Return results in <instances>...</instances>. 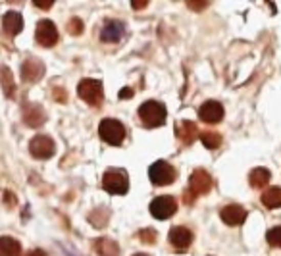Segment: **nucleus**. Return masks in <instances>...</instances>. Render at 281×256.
Wrapping results in <instances>:
<instances>
[{
  "label": "nucleus",
  "mask_w": 281,
  "mask_h": 256,
  "mask_svg": "<svg viewBox=\"0 0 281 256\" xmlns=\"http://www.w3.org/2000/svg\"><path fill=\"white\" fill-rule=\"evenodd\" d=\"M131 6H133L135 10H143V8L148 6V2H146V0H133V2H131Z\"/></svg>",
  "instance_id": "7c9ffc66"
},
{
  "label": "nucleus",
  "mask_w": 281,
  "mask_h": 256,
  "mask_svg": "<svg viewBox=\"0 0 281 256\" xmlns=\"http://www.w3.org/2000/svg\"><path fill=\"white\" fill-rule=\"evenodd\" d=\"M2 27H4V31L8 35L16 37L17 33H21V29H24V17L19 16L17 12H8L2 17Z\"/></svg>",
  "instance_id": "f3484780"
},
{
  "label": "nucleus",
  "mask_w": 281,
  "mask_h": 256,
  "mask_svg": "<svg viewBox=\"0 0 281 256\" xmlns=\"http://www.w3.org/2000/svg\"><path fill=\"white\" fill-rule=\"evenodd\" d=\"M68 31L72 33L73 37H79L81 33H83V22H81L79 17H72L68 22Z\"/></svg>",
  "instance_id": "bb28decb"
},
{
  "label": "nucleus",
  "mask_w": 281,
  "mask_h": 256,
  "mask_svg": "<svg viewBox=\"0 0 281 256\" xmlns=\"http://www.w3.org/2000/svg\"><path fill=\"white\" fill-rule=\"evenodd\" d=\"M29 152L35 158H39V160H47V158L54 156L56 144H54V141L49 135H37L33 137L31 143H29Z\"/></svg>",
  "instance_id": "39448f33"
},
{
  "label": "nucleus",
  "mask_w": 281,
  "mask_h": 256,
  "mask_svg": "<svg viewBox=\"0 0 281 256\" xmlns=\"http://www.w3.org/2000/svg\"><path fill=\"white\" fill-rule=\"evenodd\" d=\"M108 218H110V212L104 208H98L95 210L91 216H89V222L91 224H95V227H104L106 222H108Z\"/></svg>",
  "instance_id": "b1692460"
},
{
  "label": "nucleus",
  "mask_w": 281,
  "mask_h": 256,
  "mask_svg": "<svg viewBox=\"0 0 281 256\" xmlns=\"http://www.w3.org/2000/svg\"><path fill=\"white\" fill-rule=\"evenodd\" d=\"M33 4L40 10H49L52 4H54V0H33Z\"/></svg>",
  "instance_id": "c756f323"
},
{
  "label": "nucleus",
  "mask_w": 281,
  "mask_h": 256,
  "mask_svg": "<svg viewBox=\"0 0 281 256\" xmlns=\"http://www.w3.org/2000/svg\"><path fill=\"white\" fill-rule=\"evenodd\" d=\"M21 245L14 237H0V256H19Z\"/></svg>",
  "instance_id": "aec40b11"
},
{
  "label": "nucleus",
  "mask_w": 281,
  "mask_h": 256,
  "mask_svg": "<svg viewBox=\"0 0 281 256\" xmlns=\"http://www.w3.org/2000/svg\"><path fill=\"white\" fill-rule=\"evenodd\" d=\"M139 118H141L145 127H160L166 123L168 110L158 100H146L139 108Z\"/></svg>",
  "instance_id": "f257e3e1"
},
{
  "label": "nucleus",
  "mask_w": 281,
  "mask_h": 256,
  "mask_svg": "<svg viewBox=\"0 0 281 256\" xmlns=\"http://www.w3.org/2000/svg\"><path fill=\"white\" fill-rule=\"evenodd\" d=\"M210 187H212V177L206 169H194L193 174H191V179H189V189L187 191L194 195V197H199V195H206L210 191Z\"/></svg>",
  "instance_id": "1a4fd4ad"
},
{
  "label": "nucleus",
  "mask_w": 281,
  "mask_h": 256,
  "mask_svg": "<svg viewBox=\"0 0 281 256\" xmlns=\"http://www.w3.org/2000/svg\"><path fill=\"white\" fill-rule=\"evenodd\" d=\"M177 212V200L174 197H156V199L150 202V214H153L156 220H168Z\"/></svg>",
  "instance_id": "423d86ee"
},
{
  "label": "nucleus",
  "mask_w": 281,
  "mask_h": 256,
  "mask_svg": "<svg viewBox=\"0 0 281 256\" xmlns=\"http://www.w3.org/2000/svg\"><path fill=\"white\" fill-rule=\"evenodd\" d=\"M199 116H201L202 121H206L210 125H212V123H220V121L224 120V106L220 104L218 100H206V102L201 106Z\"/></svg>",
  "instance_id": "9d476101"
},
{
  "label": "nucleus",
  "mask_w": 281,
  "mask_h": 256,
  "mask_svg": "<svg viewBox=\"0 0 281 256\" xmlns=\"http://www.w3.org/2000/svg\"><path fill=\"white\" fill-rule=\"evenodd\" d=\"M137 237H139V241H143L145 245H154L156 239H158V233L154 231V229H150V227H146V229H141V231L137 233Z\"/></svg>",
  "instance_id": "393cba45"
},
{
  "label": "nucleus",
  "mask_w": 281,
  "mask_h": 256,
  "mask_svg": "<svg viewBox=\"0 0 281 256\" xmlns=\"http://www.w3.org/2000/svg\"><path fill=\"white\" fill-rule=\"evenodd\" d=\"M220 218L224 220L227 225H241L247 220V210L239 206V204H227L222 208Z\"/></svg>",
  "instance_id": "4468645a"
},
{
  "label": "nucleus",
  "mask_w": 281,
  "mask_h": 256,
  "mask_svg": "<svg viewBox=\"0 0 281 256\" xmlns=\"http://www.w3.org/2000/svg\"><path fill=\"white\" fill-rule=\"evenodd\" d=\"M148 177H150V181L154 185H158V187H166V185H171L176 181V169L169 166L168 162L164 160H158L154 162L153 166L148 168Z\"/></svg>",
  "instance_id": "20e7f679"
},
{
  "label": "nucleus",
  "mask_w": 281,
  "mask_h": 256,
  "mask_svg": "<svg viewBox=\"0 0 281 256\" xmlns=\"http://www.w3.org/2000/svg\"><path fill=\"white\" fill-rule=\"evenodd\" d=\"M52 95H54V100H56V102H60V104H64L66 100H68V93H66L64 89H60V87H54Z\"/></svg>",
  "instance_id": "cd10ccee"
},
{
  "label": "nucleus",
  "mask_w": 281,
  "mask_h": 256,
  "mask_svg": "<svg viewBox=\"0 0 281 256\" xmlns=\"http://www.w3.org/2000/svg\"><path fill=\"white\" fill-rule=\"evenodd\" d=\"M35 39L39 42L40 47L50 48L54 47L58 42V29L56 25L52 24L50 19H40L37 24V29H35Z\"/></svg>",
  "instance_id": "6e6552de"
},
{
  "label": "nucleus",
  "mask_w": 281,
  "mask_h": 256,
  "mask_svg": "<svg viewBox=\"0 0 281 256\" xmlns=\"http://www.w3.org/2000/svg\"><path fill=\"white\" fill-rule=\"evenodd\" d=\"M24 121L29 127H40L47 121V112L40 104H25L24 106Z\"/></svg>",
  "instance_id": "f8f14e48"
},
{
  "label": "nucleus",
  "mask_w": 281,
  "mask_h": 256,
  "mask_svg": "<svg viewBox=\"0 0 281 256\" xmlns=\"http://www.w3.org/2000/svg\"><path fill=\"white\" fill-rule=\"evenodd\" d=\"M133 96V91L131 89H121L120 91V98H131Z\"/></svg>",
  "instance_id": "2f4dec72"
},
{
  "label": "nucleus",
  "mask_w": 281,
  "mask_h": 256,
  "mask_svg": "<svg viewBox=\"0 0 281 256\" xmlns=\"http://www.w3.org/2000/svg\"><path fill=\"white\" fill-rule=\"evenodd\" d=\"M133 256H150V254H146V252H137V254H133Z\"/></svg>",
  "instance_id": "72a5a7b5"
},
{
  "label": "nucleus",
  "mask_w": 281,
  "mask_h": 256,
  "mask_svg": "<svg viewBox=\"0 0 281 256\" xmlns=\"http://www.w3.org/2000/svg\"><path fill=\"white\" fill-rule=\"evenodd\" d=\"M270 179H272V174H270V169H266V168L252 169L250 176H249V181L254 189H262L264 185L270 183Z\"/></svg>",
  "instance_id": "412c9836"
},
{
  "label": "nucleus",
  "mask_w": 281,
  "mask_h": 256,
  "mask_svg": "<svg viewBox=\"0 0 281 256\" xmlns=\"http://www.w3.org/2000/svg\"><path fill=\"white\" fill-rule=\"evenodd\" d=\"M168 239H169V245H174L176 248L183 250V248L191 247V243H193V233L189 231L187 227H183V225H177V227H174V229L168 233Z\"/></svg>",
  "instance_id": "ddd939ff"
},
{
  "label": "nucleus",
  "mask_w": 281,
  "mask_h": 256,
  "mask_svg": "<svg viewBox=\"0 0 281 256\" xmlns=\"http://www.w3.org/2000/svg\"><path fill=\"white\" fill-rule=\"evenodd\" d=\"M98 135H100V139H102L104 143L118 146V144H121L123 139H125V127H123V123L118 120H102L100 125H98Z\"/></svg>",
  "instance_id": "f03ea898"
},
{
  "label": "nucleus",
  "mask_w": 281,
  "mask_h": 256,
  "mask_svg": "<svg viewBox=\"0 0 281 256\" xmlns=\"http://www.w3.org/2000/svg\"><path fill=\"white\" fill-rule=\"evenodd\" d=\"M201 139H202V144H204L206 148H210V151H216V148H220V144H222V135L216 133V131H202Z\"/></svg>",
  "instance_id": "5701e85b"
},
{
  "label": "nucleus",
  "mask_w": 281,
  "mask_h": 256,
  "mask_svg": "<svg viewBox=\"0 0 281 256\" xmlns=\"http://www.w3.org/2000/svg\"><path fill=\"white\" fill-rule=\"evenodd\" d=\"M95 250L98 252V256H120V247L118 243L108 237H100L95 241Z\"/></svg>",
  "instance_id": "a211bd4d"
},
{
  "label": "nucleus",
  "mask_w": 281,
  "mask_h": 256,
  "mask_svg": "<svg viewBox=\"0 0 281 256\" xmlns=\"http://www.w3.org/2000/svg\"><path fill=\"white\" fill-rule=\"evenodd\" d=\"M125 33V25L118 22V19H108L104 24V29L100 33L102 42H120L121 37Z\"/></svg>",
  "instance_id": "2eb2a0df"
},
{
  "label": "nucleus",
  "mask_w": 281,
  "mask_h": 256,
  "mask_svg": "<svg viewBox=\"0 0 281 256\" xmlns=\"http://www.w3.org/2000/svg\"><path fill=\"white\" fill-rule=\"evenodd\" d=\"M77 95L81 100H85L89 106H100L102 102V83L97 79H83L77 85Z\"/></svg>",
  "instance_id": "7ed1b4c3"
},
{
  "label": "nucleus",
  "mask_w": 281,
  "mask_h": 256,
  "mask_svg": "<svg viewBox=\"0 0 281 256\" xmlns=\"http://www.w3.org/2000/svg\"><path fill=\"white\" fill-rule=\"evenodd\" d=\"M206 6H208V2H197V0H189L187 2V8L194 10V12H202Z\"/></svg>",
  "instance_id": "c85d7f7f"
},
{
  "label": "nucleus",
  "mask_w": 281,
  "mask_h": 256,
  "mask_svg": "<svg viewBox=\"0 0 281 256\" xmlns=\"http://www.w3.org/2000/svg\"><path fill=\"white\" fill-rule=\"evenodd\" d=\"M25 256H47V252H45V250H40V248H35V250H29Z\"/></svg>",
  "instance_id": "473e14b6"
},
{
  "label": "nucleus",
  "mask_w": 281,
  "mask_h": 256,
  "mask_svg": "<svg viewBox=\"0 0 281 256\" xmlns=\"http://www.w3.org/2000/svg\"><path fill=\"white\" fill-rule=\"evenodd\" d=\"M176 133L179 137V141L183 144H193L197 139H199V127L194 125L193 121H181L176 127Z\"/></svg>",
  "instance_id": "dca6fc26"
},
{
  "label": "nucleus",
  "mask_w": 281,
  "mask_h": 256,
  "mask_svg": "<svg viewBox=\"0 0 281 256\" xmlns=\"http://www.w3.org/2000/svg\"><path fill=\"white\" fill-rule=\"evenodd\" d=\"M45 75V64L37 60V58H29L25 60L24 66H21V79L25 83H37Z\"/></svg>",
  "instance_id": "9b49d317"
},
{
  "label": "nucleus",
  "mask_w": 281,
  "mask_h": 256,
  "mask_svg": "<svg viewBox=\"0 0 281 256\" xmlns=\"http://www.w3.org/2000/svg\"><path fill=\"white\" fill-rule=\"evenodd\" d=\"M102 187L104 191H108L110 195H125L129 189V181L127 176L121 174V172H106L104 177H102Z\"/></svg>",
  "instance_id": "0eeeda50"
},
{
  "label": "nucleus",
  "mask_w": 281,
  "mask_h": 256,
  "mask_svg": "<svg viewBox=\"0 0 281 256\" xmlns=\"http://www.w3.org/2000/svg\"><path fill=\"white\" fill-rule=\"evenodd\" d=\"M262 204L268 208H279L281 206V187H270L262 195Z\"/></svg>",
  "instance_id": "4be33fe9"
},
{
  "label": "nucleus",
  "mask_w": 281,
  "mask_h": 256,
  "mask_svg": "<svg viewBox=\"0 0 281 256\" xmlns=\"http://www.w3.org/2000/svg\"><path fill=\"white\" fill-rule=\"evenodd\" d=\"M266 241H268L272 247L281 248V225L279 227H273V229H270L268 235H266Z\"/></svg>",
  "instance_id": "a878e982"
},
{
  "label": "nucleus",
  "mask_w": 281,
  "mask_h": 256,
  "mask_svg": "<svg viewBox=\"0 0 281 256\" xmlns=\"http://www.w3.org/2000/svg\"><path fill=\"white\" fill-rule=\"evenodd\" d=\"M0 85H2V91H4V95L8 96V98L14 96V91H16L14 73L10 72L8 66H2V68H0Z\"/></svg>",
  "instance_id": "6ab92c4d"
}]
</instances>
